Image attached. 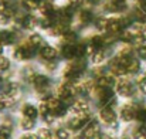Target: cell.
I'll list each match as a JSON object with an SVG mask.
<instances>
[{"instance_id":"1","label":"cell","mask_w":146,"mask_h":139,"mask_svg":"<svg viewBox=\"0 0 146 139\" xmlns=\"http://www.w3.org/2000/svg\"><path fill=\"white\" fill-rule=\"evenodd\" d=\"M84 67H85V63L84 61H78V63H74L71 65H67L65 70H64V77L70 81H74V80H78L84 71Z\"/></svg>"},{"instance_id":"2","label":"cell","mask_w":146,"mask_h":139,"mask_svg":"<svg viewBox=\"0 0 146 139\" xmlns=\"http://www.w3.org/2000/svg\"><path fill=\"white\" fill-rule=\"evenodd\" d=\"M116 88H118V92L122 96H132L135 94V87L132 85V82L128 80H123V78L116 81Z\"/></svg>"},{"instance_id":"3","label":"cell","mask_w":146,"mask_h":139,"mask_svg":"<svg viewBox=\"0 0 146 139\" xmlns=\"http://www.w3.org/2000/svg\"><path fill=\"white\" fill-rule=\"evenodd\" d=\"M99 115H101V119H102L105 124H109V125H112V126L118 125V122H116V114L113 112V109H112L111 106L102 108L101 112H99Z\"/></svg>"},{"instance_id":"4","label":"cell","mask_w":146,"mask_h":139,"mask_svg":"<svg viewBox=\"0 0 146 139\" xmlns=\"http://www.w3.org/2000/svg\"><path fill=\"white\" fill-rule=\"evenodd\" d=\"M99 134V125L97 121H91L87 124V126L84 128L82 132V138L84 139H94Z\"/></svg>"},{"instance_id":"5","label":"cell","mask_w":146,"mask_h":139,"mask_svg":"<svg viewBox=\"0 0 146 139\" xmlns=\"http://www.w3.org/2000/svg\"><path fill=\"white\" fill-rule=\"evenodd\" d=\"M31 81L34 82V87H36V90H37L38 92H44V91L48 90L50 80L46 75H34Z\"/></svg>"},{"instance_id":"6","label":"cell","mask_w":146,"mask_h":139,"mask_svg":"<svg viewBox=\"0 0 146 139\" xmlns=\"http://www.w3.org/2000/svg\"><path fill=\"white\" fill-rule=\"evenodd\" d=\"M71 109L78 114V115H87L90 112V105L85 102V101H75L72 105H71Z\"/></svg>"},{"instance_id":"7","label":"cell","mask_w":146,"mask_h":139,"mask_svg":"<svg viewBox=\"0 0 146 139\" xmlns=\"http://www.w3.org/2000/svg\"><path fill=\"white\" fill-rule=\"evenodd\" d=\"M135 115H136V109H135L132 105H125V106H122V109H121V118H122L125 122L132 121V119L135 118Z\"/></svg>"},{"instance_id":"8","label":"cell","mask_w":146,"mask_h":139,"mask_svg":"<svg viewBox=\"0 0 146 139\" xmlns=\"http://www.w3.org/2000/svg\"><path fill=\"white\" fill-rule=\"evenodd\" d=\"M87 115H78L77 118L70 119V128L71 129H81L82 126H87Z\"/></svg>"},{"instance_id":"9","label":"cell","mask_w":146,"mask_h":139,"mask_svg":"<svg viewBox=\"0 0 146 139\" xmlns=\"http://www.w3.org/2000/svg\"><path fill=\"white\" fill-rule=\"evenodd\" d=\"M123 29V24H122V20H116V19H111L108 20V31L112 33V34H116L119 33L121 30Z\"/></svg>"},{"instance_id":"10","label":"cell","mask_w":146,"mask_h":139,"mask_svg":"<svg viewBox=\"0 0 146 139\" xmlns=\"http://www.w3.org/2000/svg\"><path fill=\"white\" fill-rule=\"evenodd\" d=\"M40 55L44 58V60H54L57 57V50L51 46H44L40 50Z\"/></svg>"},{"instance_id":"11","label":"cell","mask_w":146,"mask_h":139,"mask_svg":"<svg viewBox=\"0 0 146 139\" xmlns=\"http://www.w3.org/2000/svg\"><path fill=\"white\" fill-rule=\"evenodd\" d=\"M98 87L99 88H106V90H111L113 85H115V80L112 77H108V75H104V77H99L98 78Z\"/></svg>"},{"instance_id":"12","label":"cell","mask_w":146,"mask_h":139,"mask_svg":"<svg viewBox=\"0 0 146 139\" xmlns=\"http://www.w3.org/2000/svg\"><path fill=\"white\" fill-rule=\"evenodd\" d=\"M62 55L68 60L77 58V46L74 44H65L62 47Z\"/></svg>"},{"instance_id":"13","label":"cell","mask_w":146,"mask_h":139,"mask_svg":"<svg viewBox=\"0 0 146 139\" xmlns=\"http://www.w3.org/2000/svg\"><path fill=\"white\" fill-rule=\"evenodd\" d=\"M13 41H14V36L10 31H7V30H1L0 31V44L1 46H9Z\"/></svg>"},{"instance_id":"14","label":"cell","mask_w":146,"mask_h":139,"mask_svg":"<svg viewBox=\"0 0 146 139\" xmlns=\"http://www.w3.org/2000/svg\"><path fill=\"white\" fill-rule=\"evenodd\" d=\"M108 9L112 11H122L126 9V3H125V0H112L109 3Z\"/></svg>"},{"instance_id":"15","label":"cell","mask_w":146,"mask_h":139,"mask_svg":"<svg viewBox=\"0 0 146 139\" xmlns=\"http://www.w3.org/2000/svg\"><path fill=\"white\" fill-rule=\"evenodd\" d=\"M23 114H24V118H30V119H34L37 116V114H40L33 105H24L23 106Z\"/></svg>"},{"instance_id":"16","label":"cell","mask_w":146,"mask_h":139,"mask_svg":"<svg viewBox=\"0 0 146 139\" xmlns=\"http://www.w3.org/2000/svg\"><path fill=\"white\" fill-rule=\"evenodd\" d=\"M126 70H128V72H131V74H136V72H139V70H141V63H139V60L132 58V60L128 63Z\"/></svg>"},{"instance_id":"17","label":"cell","mask_w":146,"mask_h":139,"mask_svg":"<svg viewBox=\"0 0 146 139\" xmlns=\"http://www.w3.org/2000/svg\"><path fill=\"white\" fill-rule=\"evenodd\" d=\"M135 119L141 124H146V108H138L136 109V115Z\"/></svg>"},{"instance_id":"18","label":"cell","mask_w":146,"mask_h":139,"mask_svg":"<svg viewBox=\"0 0 146 139\" xmlns=\"http://www.w3.org/2000/svg\"><path fill=\"white\" fill-rule=\"evenodd\" d=\"M19 94V85L17 84H10L9 87H7V91H6V95L7 96H10V98H13L14 99V96Z\"/></svg>"},{"instance_id":"19","label":"cell","mask_w":146,"mask_h":139,"mask_svg":"<svg viewBox=\"0 0 146 139\" xmlns=\"http://www.w3.org/2000/svg\"><path fill=\"white\" fill-rule=\"evenodd\" d=\"M105 60V53L102 51V50H97L94 54H92V61H94V64H99V63H102Z\"/></svg>"},{"instance_id":"20","label":"cell","mask_w":146,"mask_h":139,"mask_svg":"<svg viewBox=\"0 0 146 139\" xmlns=\"http://www.w3.org/2000/svg\"><path fill=\"white\" fill-rule=\"evenodd\" d=\"M33 126H34V121H33V119L24 118V119L21 121V128H23L24 131H30V129H33Z\"/></svg>"},{"instance_id":"21","label":"cell","mask_w":146,"mask_h":139,"mask_svg":"<svg viewBox=\"0 0 146 139\" xmlns=\"http://www.w3.org/2000/svg\"><path fill=\"white\" fill-rule=\"evenodd\" d=\"M43 43V39H41V36L40 34H31L30 36V44L31 46H40Z\"/></svg>"},{"instance_id":"22","label":"cell","mask_w":146,"mask_h":139,"mask_svg":"<svg viewBox=\"0 0 146 139\" xmlns=\"http://www.w3.org/2000/svg\"><path fill=\"white\" fill-rule=\"evenodd\" d=\"M62 37H64V40H65L68 44H74V41L77 40V36H75V33H72V31H67Z\"/></svg>"},{"instance_id":"23","label":"cell","mask_w":146,"mask_h":139,"mask_svg":"<svg viewBox=\"0 0 146 139\" xmlns=\"http://www.w3.org/2000/svg\"><path fill=\"white\" fill-rule=\"evenodd\" d=\"M10 16H11V13H10L9 9H7L6 11L0 13V24H7L9 20H10Z\"/></svg>"},{"instance_id":"24","label":"cell","mask_w":146,"mask_h":139,"mask_svg":"<svg viewBox=\"0 0 146 139\" xmlns=\"http://www.w3.org/2000/svg\"><path fill=\"white\" fill-rule=\"evenodd\" d=\"M37 139H51V132L48 129L43 128V129H40L37 132Z\"/></svg>"},{"instance_id":"25","label":"cell","mask_w":146,"mask_h":139,"mask_svg":"<svg viewBox=\"0 0 146 139\" xmlns=\"http://www.w3.org/2000/svg\"><path fill=\"white\" fill-rule=\"evenodd\" d=\"M91 20H92V14H91L88 10L81 11V21H82V23H90Z\"/></svg>"},{"instance_id":"26","label":"cell","mask_w":146,"mask_h":139,"mask_svg":"<svg viewBox=\"0 0 146 139\" xmlns=\"http://www.w3.org/2000/svg\"><path fill=\"white\" fill-rule=\"evenodd\" d=\"M23 3H24V6H26L27 9L33 10V9H37V7H38V3H40V1H37V0H23Z\"/></svg>"},{"instance_id":"27","label":"cell","mask_w":146,"mask_h":139,"mask_svg":"<svg viewBox=\"0 0 146 139\" xmlns=\"http://www.w3.org/2000/svg\"><path fill=\"white\" fill-rule=\"evenodd\" d=\"M9 67H10V61L6 57L0 55V71H6Z\"/></svg>"},{"instance_id":"28","label":"cell","mask_w":146,"mask_h":139,"mask_svg":"<svg viewBox=\"0 0 146 139\" xmlns=\"http://www.w3.org/2000/svg\"><path fill=\"white\" fill-rule=\"evenodd\" d=\"M55 135H57V139H68L70 138V134H68L67 129H58V131L55 132Z\"/></svg>"},{"instance_id":"29","label":"cell","mask_w":146,"mask_h":139,"mask_svg":"<svg viewBox=\"0 0 146 139\" xmlns=\"http://www.w3.org/2000/svg\"><path fill=\"white\" fill-rule=\"evenodd\" d=\"M14 57H16V60H24L26 58V54H24V51H23L21 47L17 48V50H14Z\"/></svg>"},{"instance_id":"30","label":"cell","mask_w":146,"mask_h":139,"mask_svg":"<svg viewBox=\"0 0 146 139\" xmlns=\"http://www.w3.org/2000/svg\"><path fill=\"white\" fill-rule=\"evenodd\" d=\"M97 27L99 29V30H106V29H108V20H105V19H101V20H98Z\"/></svg>"},{"instance_id":"31","label":"cell","mask_w":146,"mask_h":139,"mask_svg":"<svg viewBox=\"0 0 146 139\" xmlns=\"http://www.w3.org/2000/svg\"><path fill=\"white\" fill-rule=\"evenodd\" d=\"M48 111H50V109H48V105H47V102H43V104L40 105V108H38V112H40L41 115H44V116L48 114Z\"/></svg>"},{"instance_id":"32","label":"cell","mask_w":146,"mask_h":139,"mask_svg":"<svg viewBox=\"0 0 146 139\" xmlns=\"http://www.w3.org/2000/svg\"><path fill=\"white\" fill-rule=\"evenodd\" d=\"M139 90H141V92L142 94H145L146 95V74H145V77L139 81Z\"/></svg>"},{"instance_id":"33","label":"cell","mask_w":146,"mask_h":139,"mask_svg":"<svg viewBox=\"0 0 146 139\" xmlns=\"http://www.w3.org/2000/svg\"><path fill=\"white\" fill-rule=\"evenodd\" d=\"M138 55H139L141 58L146 60V46H141L138 48Z\"/></svg>"},{"instance_id":"34","label":"cell","mask_w":146,"mask_h":139,"mask_svg":"<svg viewBox=\"0 0 146 139\" xmlns=\"http://www.w3.org/2000/svg\"><path fill=\"white\" fill-rule=\"evenodd\" d=\"M0 131H1L3 134H6V135H10V131H11V128H10L7 124H3V125L0 126Z\"/></svg>"},{"instance_id":"35","label":"cell","mask_w":146,"mask_h":139,"mask_svg":"<svg viewBox=\"0 0 146 139\" xmlns=\"http://www.w3.org/2000/svg\"><path fill=\"white\" fill-rule=\"evenodd\" d=\"M133 139H146V135L143 132H141V131H136L135 135H133Z\"/></svg>"},{"instance_id":"36","label":"cell","mask_w":146,"mask_h":139,"mask_svg":"<svg viewBox=\"0 0 146 139\" xmlns=\"http://www.w3.org/2000/svg\"><path fill=\"white\" fill-rule=\"evenodd\" d=\"M54 118H55V116H54L52 114H47V115L44 116V121H46L47 124H51V122L54 121Z\"/></svg>"},{"instance_id":"37","label":"cell","mask_w":146,"mask_h":139,"mask_svg":"<svg viewBox=\"0 0 146 139\" xmlns=\"http://www.w3.org/2000/svg\"><path fill=\"white\" fill-rule=\"evenodd\" d=\"M139 34L142 36V39H143V40H145V41H146V26H145V27H142V29H141V31H139Z\"/></svg>"},{"instance_id":"38","label":"cell","mask_w":146,"mask_h":139,"mask_svg":"<svg viewBox=\"0 0 146 139\" xmlns=\"http://www.w3.org/2000/svg\"><path fill=\"white\" fill-rule=\"evenodd\" d=\"M70 3H71L74 7H77V6H80V4L82 3V0H70Z\"/></svg>"},{"instance_id":"39","label":"cell","mask_w":146,"mask_h":139,"mask_svg":"<svg viewBox=\"0 0 146 139\" xmlns=\"http://www.w3.org/2000/svg\"><path fill=\"white\" fill-rule=\"evenodd\" d=\"M138 131L143 132V134L146 135V124H141V125H139V128H138Z\"/></svg>"},{"instance_id":"40","label":"cell","mask_w":146,"mask_h":139,"mask_svg":"<svg viewBox=\"0 0 146 139\" xmlns=\"http://www.w3.org/2000/svg\"><path fill=\"white\" fill-rule=\"evenodd\" d=\"M21 139H37V135H24Z\"/></svg>"},{"instance_id":"41","label":"cell","mask_w":146,"mask_h":139,"mask_svg":"<svg viewBox=\"0 0 146 139\" xmlns=\"http://www.w3.org/2000/svg\"><path fill=\"white\" fill-rule=\"evenodd\" d=\"M139 6H141L143 10H146V0H139Z\"/></svg>"},{"instance_id":"42","label":"cell","mask_w":146,"mask_h":139,"mask_svg":"<svg viewBox=\"0 0 146 139\" xmlns=\"http://www.w3.org/2000/svg\"><path fill=\"white\" fill-rule=\"evenodd\" d=\"M0 139H9V135H6V134H3V132L0 131Z\"/></svg>"},{"instance_id":"43","label":"cell","mask_w":146,"mask_h":139,"mask_svg":"<svg viewBox=\"0 0 146 139\" xmlns=\"http://www.w3.org/2000/svg\"><path fill=\"white\" fill-rule=\"evenodd\" d=\"M98 139H111V136H108V135H99Z\"/></svg>"},{"instance_id":"44","label":"cell","mask_w":146,"mask_h":139,"mask_svg":"<svg viewBox=\"0 0 146 139\" xmlns=\"http://www.w3.org/2000/svg\"><path fill=\"white\" fill-rule=\"evenodd\" d=\"M0 55H1V44H0Z\"/></svg>"},{"instance_id":"45","label":"cell","mask_w":146,"mask_h":139,"mask_svg":"<svg viewBox=\"0 0 146 139\" xmlns=\"http://www.w3.org/2000/svg\"><path fill=\"white\" fill-rule=\"evenodd\" d=\"M1 82H3V81H1V78H0V85H1Z\"/></svg>"},{"instance_id":"46","label":"cell","mask_w":146,"mask_h":139,"mask_svg":"<svg viewBox=\"0 0 146 139\" xmlns=\"http://www.w3.org/2000/svg\"><path fill=\"white\" fill-rule=\"evenodd\" d=\"M37 1H41V0H37Z\"/></svg>"},{"instance_id":"47","label":"cell","mask_w":146,"mask_h":139,"mask_svg":"<svg viewBox=\"0 0 146 139\" xmlns=\"http://www.w3.org/2000/svg\"><path fill=\"white\" fill-rule=\"evenodd\" d=\"M82 139H84V138H82Z\"/></svg>"}]
</instances>
